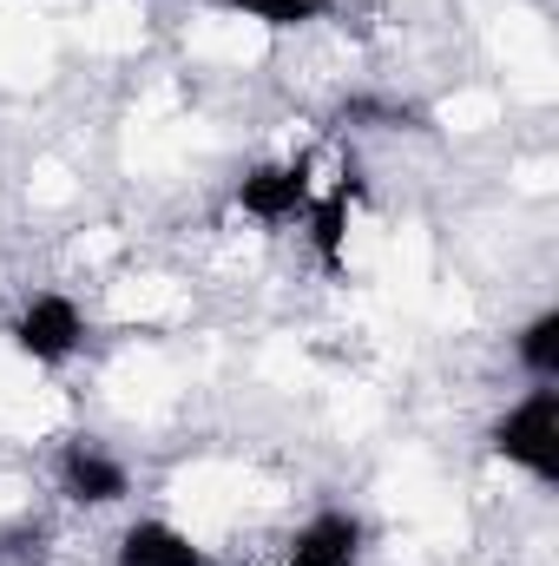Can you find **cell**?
Returning <instances> with one entry per match:
<instances>
[{"label":"cell","mask_w":559,"mask_h":566,"mask_svg":"<svg viewBox=\"0 0 559 566\" xmlns=\"http://www.w3.org/2000/svg\"><path fill=\"white\" fill-rule=\"evenodd\" d=\"M113 566H211V554L165 514H139L119 527L113 541Z\"/></svg>","instance_id":"52a82bcc"},{"label":"cell","mask_w":559,"mask_h":566,"mask_svg":"<svg viewBox=\"0 0 559 566\" xmlns=\"http://www.w3.org/2000/svg\"><path fill=\"white\" fill-rule=\"evenodd\" d=\"M514 363L527 369V382H559V303L534 310L514 329Z\"/></svg>","instance_id":"ba28073f"},{"label":"cell","mask_w":559,"mask_h":566,"mask_svg":"<svg viewBox=\"0 0 559 566\" xmlns=\"http://www.w3.org/2000/svg\"><path fill=\"white\" fill-rule=\"evenodd\" d=\"M362 547H369L362 514H349V507H323V514H309V521L296 527V541H289L283 566H356L362 560Z\"/></svg>","instance_id":"8992f818"},{"label":"cell","mask_w":559,"mask_h":566,"mask_svg":"<svg viewBox=\"0 0 559 566\" xmlns=\"http://www.w3.org/2000/svg\"><path fill=\"white\" fill-rule=\"evenodd\" d=\"M224 13H238L264 33H309L336 13V0H224Z\"/></svg>","instance_id":"9c48e42d"},{"label":"cell","mask_w":559,"mask_h":566,"mask_svg":"<svg viewBox=\"0 0 559 566\" xmlns=\"http://www.w3.org/2000/svg\"><path fill=\"white\" fill-rule=\"evenodd\" d=\"M13 349L33 363V369H66L80 349H86V310L66 296V290H33L13 323H7Z\"/></svg>","instance_id":"7a4b0ae2"},{"label":"cell","mask_w":559,"mask_h":566,"mask_svg":"<svg viewBox=\"0 0 559 566\" xmlns=\"http://www.w3.org/2000/svg\"><path fill=\"white\" fill-rule=\"evenodd\" d=\"M53 474H60V494H66L73 507H119V501L133 494V468H126L113 448H99L93 434H73V441L60 448Z\"/></svg>","instance_id":"5b68a950"},{"label":"cell","mask_w":559,"mask_h":566,"mask_svg":"<svg viewBox=\"0 0 559 566\" xmlns=\"http://www.w3.org/2000/svg\"><path fill=\"white\" fill-rule=\"evenodd\" d=\"M487 454L540 488H559V382H534L520 402H507L487 428Z\"/></svg>","instance_id":"6da1fadb"},{"label":"cell","mask_w":559,"mask_h":566,"mask_svg":"<svg viewBox=\"0 0 559 566\" xmlns=\"http://www.w3.org/2000/svg\"><path fill=\"white\" fill-rule=\"evenodd\" d=\"M316 198V158L296 151V158H257L244 178H238V211L264 231H283V224H303Z\"/></svg>","instance_id":"3957f363"},{"label":"cell","mask_w":559,"mask_h":566,"mask_svg":"<svg viewBox=\"0 0 559 566\" xmlns=\"http://www.w3.org/2000/svg\"><path fill=\"white\" fill-rule=\"evenodd\" d=\"M362 198H369L362 171H356V165H342V171H336V185H316V198H309V211H303L309 258H316L329 277H342V271H349V224H356V205H362Z\"/></svg>","instance_id":"277c9868"}]
</instances>
